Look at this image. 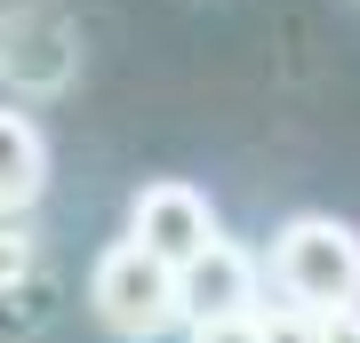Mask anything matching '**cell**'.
<instances>
[{"mask_svg": "<svg viewBox=\"0 0 360 343\" xmlns=\"http://www.w3.org/2000/svg\"><path fill=\"white\" fill-rule=\"evenodd\" d=\"M264 271H272V295L281 304H304V311H345L360 304V231L345 216H288L264 248Z\"/></svg>", "mask_w": 360, "mask_h": 343, "instance_id": "cell-1", "label": "cell"}, {"mask_svg": "<svg viewBox=\"0 0 360 343\" xmlns=\"http://www.w3.org/2000/svg\"><path fill=\"white\" fill-rule=\"evenodd\" d=\"M89 311L104 335L120 343H160L184 328V295H176V271L160 255H144L136 240H112L89 264Z\"/></svg>", "mask_w": 360, "mask_h": 343, "instance_id": "cell-2", "label": "cell"}, {"mask_svg": "<svg viewBox=\"0 0 360 343\" xmlns=\"http://www.w3.org/2000/svg\"><path fill=\"white\" fill-rule=\"evenodd\" d=\"M80 72V25L56 0H16L0 8V80H8V104H32V96H65Z\"/></svg>", "mask_w": 360, "mask_h": 343, "instance_id": "cell-3", "label": "cell"}, {"mask_svg": "<svg viewBox=\"0 0 360 343\" xmlns=\"http://www.w3.org/2000/svg\"><path fill=\"white\" fill-rule=\"evenodd\" d=\"M217 200H208L200 184H184V176H153V184H136L129 191V231L120 240H136L144 255H160L168 271H184L193 255L217 240Z\"/></svg>", "mask_w": 360, "mask_h": 343, "instance_id": "cell-4", "label": "cell"}, {"mask_svg": "<svg viewBox=\"0 0 360 343\" xmlns=\"http://www.w3.org/2000/svg\"><path fill=\"white\" fill-rule=\"evenodd\" d=\"M176 295H184V319H240V311L264 304V264L240 240L217 231V240L176 271Z\"/></svg>", "mask_w": 360, "mask_h": 343, "instance_id": "cell-5", "label": "cell"}, {"mask_svg": "<svg viewBox=\"0 0 360 343\" xmlns=\"http://www.w3.org/2000/svg\"><path fill=\"white\" fill-rule=\"evenodd\" d=\"M49 191V136L25 104H0V216H25Z\"/></svg>", "mask_w": 360, "mask_h": 343, "instance_id": "cell-6", "label": "cell"}, {"mask_svg": "<svg viewBox=\"0 0 360 343\" xmlns=\"http://www.w3.org/2000/svg\"><path fill=\"white\" fill-rule=\"evenodd\" d=\"M257 335L264 343H312V311L304 304H257Z\"/></svg>", "mask_w": 360, "mask_h": 343, "instance_id": "cell-7", "label": "cell"}, {"mask_svg": "<svg viewBox=\"0 0 360 343\" xmlns=\"http://www.w3.org/2000/svg\"><path fill=\"white\" fill-rule=\"evenodd\" d=\"M184 343H264V335L257 311H240V319H184Z\"/></svg>", "mask_w": 360, "mask_h": 343, "instance_id": "cell-8", "label": "cell"}, {"mask_svg": "<svg viewBox=\"0 0 360 343\" xmlns=\"http://www.w3.org/2000/svg\"><path fill=\"white\" fill-rule=\"evenodd\" d=\"M25 271H32V240H25L16 216H0V288H16Z\"/></svg>", "mask_w": 360, "mask_h": 343, "instance_id": "cell-9", "label": "cell"}, {"mask_svg": "<svg viewBox=\"0 0 360 343\" xmlns=\"http://www.w3.org/2000/svg\"><path fill=\"white\" fill-rule=\"evenodd\" d=\"M312 343H360V304H345V311H312Z\"/></svg>", "mask_w": 360, "mask_h": 343, "instance_id": "cell-10", "label": "cell"}]
</instances>
